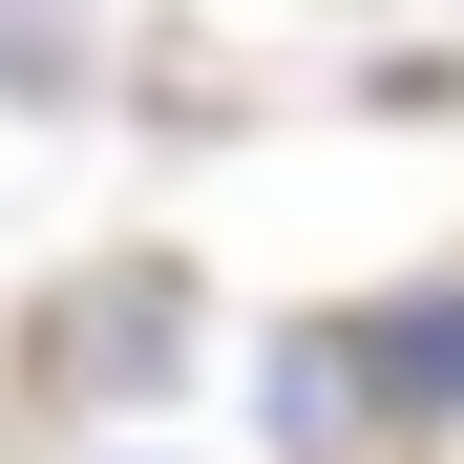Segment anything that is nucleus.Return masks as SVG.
I'll return each mask as SVG.
<instances>
[{
	"instance_id": "2",
	"label": "nucleus",
	"mask_w": 464,
	"mask_h": 464,
	"mask_svg": "<svg viewBox=\"0 0 464 464\" xmlns=\"http://www.w3.org/2000/svg\"><path fill=\"white\" fill-rule=\"evenodd\" d=\"M254 422H275V464H338V443H380V422H359V359H338V317H295V338L254 359Z\"/></svg>"
},
{
	"instance_id": "1",
	"label": "nucleus",
	"mask_w": 464,
	"mask_h": 464,
	"mask_svg": "<svg viewBox=\"0 0 464 464\" xmlns=\"http://www.w3.org/2000/svg\"><path fill=\"white\" fill-rule=\"evenodd\" d=\"M359 359V422H464V295H380V317H338Z\"/></svg>"
}]
</instances>
